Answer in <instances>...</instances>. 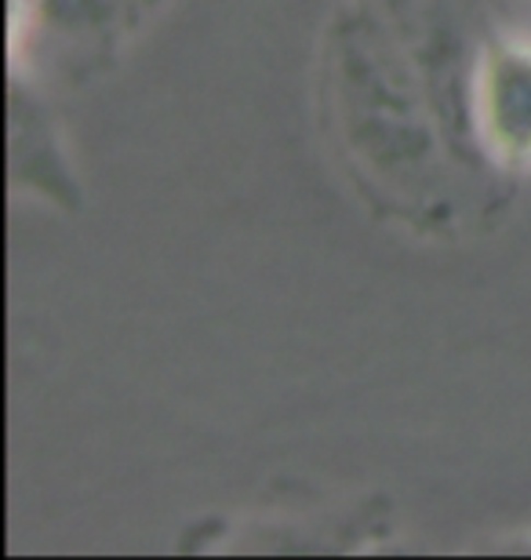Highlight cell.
I'll return each mask as SVG.
<instances>
[{"label": "cell", "mask_w": 531, "mask_h": 560, "mask_svg": "<svg viewBox=\"0 0 531 560\" xmlns=\"http://www.w3.org/2000/svg\"><path fill=\"white\" fill-rule=\"evenodd\" d=\"M321 120L357 194L382 219L451 237L462 226L466 178L419 66L376 0H343L318 48Z\"/></svg>", "instance_id": "6da1fadb"}, {"label": "cell", "mask_w": 531, "mask_h": 560, "mask_svg": "<svg viewBox=\"0 0 531 560\" xmlns=\"http://www.w3.org/2000/svg\"><path fill=\"white\" fill-rule=\"evenodd\" d=\"M473 145L492 175L531 167V40L524 33H484L470 88Z\"/></svg>", "instance_id": "7a4b0ae2"}, {"label": "cell", "mask_w": 531, "mask_h": 560, "mask_svg": "<svg viewBox=\"0 0 531 560\" xmlns=\"http://www.w3.org/2000/svg\"><path fill=\"white\" fill-rule=\"evenodd\" d=\"M117 4H120V11H124V15L131 19V26L139 30L142 22H146V15H150L153 8H161L164 0H117Z\"/></svg>", "instance_id": "3957f363"}, {"label": "cell", "mask_w": 531, "mask_h": 560, "mask_svg": "<svg viewBox=\"0 0 531 560\" xmlns=\"http://www.w3.org/2000/svg\"><path fill=\"white\" fill-rule=\"evenodd\" d=\"M499 550H510V553H531V535H528V539L506 542V546H499Z\"/></svg>", "instance_id": "277c9868"}]
</instances>
